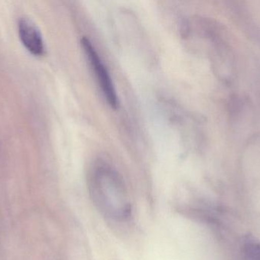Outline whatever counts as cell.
<instances>
[{
	"label": "cell",
	"instance_id": "6da1fadb",
	"mask_svg": "<svg viewBox=\"0 0 260 260\" xmlns=\"http://www.w3.org/2000/svg\"><path fill=\"white\" fill-rule=\"evenodd\" d=\"M88 186L91 199L102 215L115 221L129 219L132 212L129 193L121 177L111 166L94 168Z\"/></svg>",
	"mask_w": 260,
	"mask_h": 260
},
{
	"label": "cell",
	"instance_id": "277c9868",
	"mask_svg": "<svg viewBox=\"0 0 260 260\" xmlns=\"http://www.w3.org/2000/svg\"><path fill=\"white\" fill-rule=\"evenodd\" d=\"M243 253L245 260H260V243L248 238L243 244Z\"/></svg>",
	"mask_w": 260,
	"mask_h": 260
},
{
	"label": "cell",
	"instance_id": "7a4b0ae2",
	"mask_svg": "<svg viewBox=\"0 0 260 260\" xmlns=\"http://www.w3.org/2000/svg\"><path fill=\"white\" fill-rule=\"evenodd\" d=\"M81 42L93 70H94L102 93L105 95L108 104L113 108H117L118 106V98L108 69L105 67L97 50L88 38H82Z\"/></svg>",
	"mask_w": 260,
	"mask_h": 260
},
{
	"label": "cell",
	"instance_id": "3957f363",
	"mask_svg": "<svg viewBox=\"0 0 260 260\" xmlns=\"http://www.w3.org/2000/svg\"><path fill=\"white\" fill-rule=\"evenodd\" d=\"M20 39L27 50L35 56H41L45 52L42 35L35 23L27 18H21L18 21Z\"/></svg>",
	"mask_w": 260,
	"mask_h": 260
}]
</instances>
